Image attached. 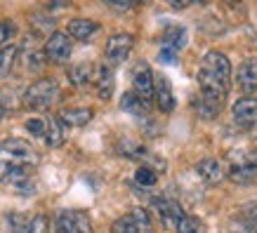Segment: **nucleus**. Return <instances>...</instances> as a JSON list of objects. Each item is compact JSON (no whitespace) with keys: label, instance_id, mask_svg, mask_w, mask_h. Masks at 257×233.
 <instances>
[{"label":"nucleus","instance_id":"obj_5","mask_svg":"<svg viewBox=\"0 0 257 233\" xmlns=\"http://www.w3.org/2000/svg\"><path fill=\"white\" fill-rule=\"evenodd\" d=\"M201 71L208 73V76H212V78H217L219 83H224V85L231 87V64H229V59H226L222 52L210 50L208 55L203 57Z\"/></svg>","mask_w":257,"mask_h":233},{"label":"nucleus","instance_id":"obj_23","mask_svg":"<svg viewBox=\"0 0 257 233\" xmlns=\"http://www.w3.org/2000/svg\"><path fill=\"white\" fill-rule=\"evenodd\" d=\"M177 233H205V226H203V221L198 217H189V214H184L182 217V221H179L177 226Z\"/></svg>","mask_w":257,"mask_h":233},{"label":"nucleus","instance_id":"obj_10","mask_svg":"<svg viewBox=\"0 0 257 233\" xmlns=\"http://www.w3.org/2000/svg\"><path fill=\"white\" fill-rule=\"evenodd\" d=\"M224 101H226V97H222V94L201 90L198 101H196V113H198L201 118H205V120H212V118L219 116V111H222V106H224Z\"/></svg>","mask_w":257,"mask_h":233},{"label":"nucleus","instance_id":"obj_2","mask_svg":"<svg viewBox=\"0 0 257 233\" xmlns=\"http://www.w3.org/2000/svg\"><path fill=\"white\" fill-rule=\"evenodd\" d=\"M57 94H59V85L52 78H40L33 85H29V90L24 92V104L33 111H45L55 104Z\"/></svg>","mask_w":257,"mask_h":233},{"label":"nucleus","instance_id":"obj_6","mask_svg":"<svg viewBox=\"0 0 257 233\" xmlns=\"http://www.w3.org/2000/svg\"><path fill=\"white\" fill-rule=\"evenodd\" d=\"M135 47V38L130 33H113L109 40H106V62L109 64H123Z\"/></svg>","mask_w":257,"mask_h":233},{"label":"nucleus","instance_id":"obj_1","mask_svg":"<svg viewBox=\"0 0 257 233\" xmlns=\"http://www.w3.org/2000/svg\"><path fill=\"white\" fill-rule=\"evenodd\" d=\"M38 165V153L26 139L0 141V184L15 188L31 186L33 172Z\"/></svg>","mask_w":257,"mask_h":233},{"label":"nucleus","instance_id":"obj_19","mask_svg":"<svg viewBox=\"0 0 257 233\" xmlns=\"http://www.w3.org/2000/svg\"><path fill=\"white\" fill-rule=\"evenodd\" d=\"M184 45H187V29L184 26H168L163 31V47L179 52Z\"/></svg>","mask_w":257,"mask_h":233},{"label":"nucleus","instance_id":"obj_29","mask_svg":"<svg viewBox=\"0 0 257 233\" xmlns=\"http://www.w3.org/2000/svg\"><path fill=\"white\" fill-rule=\"evenodd\" d=\"M31 217H26V214H10V226H12V233H24L26 231V226H29Z\"/></svg>","mask_w":257,"mask_h":233},{"label":"nucleus","instance_id":"obj_7","mask_svg":"<svg viewBox=\"0 0 257 233\" xmlns=\"http://www.w3.org/2000/svg\"><path fill=\"white\" fill-rule=\"evenodd\" d=\"M45 59H50L52 64H64L69 62L71 57V38L62 31H55L45 43V50H43Z\"/></svg>","mask_w":257,"mask_h":233},{"label":"nucleus","instance_id":"obj_32","mask_svg":"<svg viewBox=\"0 0 257 233\" xmlns=\"http://www.w3.org/2000/svg\"><path fill=\"white\" fill-rule=\"evenodd\" d=\"M3 118H5V106L0 104V120H3Z\"/></svg>","mask_w":257,"mask_h":233},{"label":"nucleus","instance_id":"obj_11","mask_svg":"<svg viewBox=\"0 0 257 233\" xmlns=\"http://www.w3.org/2000/svg\"><path fill=\"white\" fill-rule=\"evenodd\" d=\"M236 85L241 87V92H245L248 97L252 92H257V57H248L238 66V71H236Z\"/></svg>","mask_w":257,"mask_h":233},{"label":"nucleus","instance_id":"obj_31","mask_svg":"<svg viewBox=\"0 0 257 233\" xmlns=\"http://www.w3.org/2000/svg\"><path fill=\"white\" fill-rule=\"evenodd\" d=\"M111 10H118V12H127V10L135 8V3H109Z\"/></svg>","mask_w":257,"mask_h":233},{"label":"nucleus","instance_id":"obj_24","mask_svg":"<svg viewBox=\"0 0 257 233\" xmlns=\"http://www.w3.org/2000/svg\"><path fill=\"white\" fill-rule=\"evenodd\" d=\"M17 59V47L15 45H8L3 52H0V76H8L12 64Z\"/></svg>","mask_w":257,"mask_h":233},{"label":"nucleus","instance_id":"obj_22","mask_svg":"<svg viewBox=\"0 0 257 233\" xmlns=\"http://www.w3.org/2000/svg\"><path fill=\"white\" fill-rule=\"evenodd\" d=\"M158 181V172L154 170V167H149V165H142V167H137V172H135V184L142 188H151L156 186Z\"/></svg>","mask_w":257,"mask_h":233},{"label":"nucleus","instance_id":"obj_12","mask_svg":"<svg viewBox=\"0 0 257 233\" xmlns=\"http://www.w3.org/2000/svg\"><path fill=\"white\" fill-rule=\"evenodd\" d=\"M154 207H156L163 226H168V228L177 226L179 221H182V217H184L182 205H179L177 200H170V198H156V200H154Z\"/></svg>","mask_w":257,"mask_h":233},{"label":"nucleus","instance_id":"obj_15","mask_svg":"<svg viewBox=\"0 0 257 233\" xmlns=\"http://www.w3.org/2000/svg\"><path fill=\"white\" fill-rule=\"evenodd\" d=\"M99 31V24L92 19H71L69 22V38L73 40H90Z\"/></svg>","mask_w":257,"mask_h":233},{"label":"nucleus","instance_id":"obj_16","mask_svg":"<svg viewBox=\"0 0 257 233\" xmlns=\"http://www.w3.org/2000/svg\"><path fill=\"white\" fill-rule=\"evenodd\" d=\"M196 172H198V177H201L203 181H208V184H217V181H222V177H224L222 165H219L215 158H203V160H198V163H196Z\"/></svg>","mask_w":257,"mask_h":233},{"label":"nucleus","instance_id":"obj_9","mask_svg":"<svg viewBox=\"0 0 257 233\" xmlns=\"http://www.w3.org/2000/svg\"><path fill=\"white\" fill-rule=\"evenodd\" d=\"M133 92L140 97V99L149 101L151 97H154V73H151V69H149V64L140 62L137 66H135L133 71Z\"/></svg>","mask_w":257,"mask_h":233},{"label":"nucleus","instance_id":"obj_8","mask_svg":"<svg viewBox=\"0 0 257 233\" xmlns=\"http://www.w3.org/2000/svg\"><path fill=\"white\" fill-rule=\"evenodd\" d=\"M231 116L234 123L241 130H252L257 125V99L255 97H243L231 106Z\"/></svg>","mask_w":257,"mask_h":233},{"label":"nucleus","instance_id":"obj_25","mask_svg":"<svg viewBox=\"0 0 257 233\" xmlns=\"http://www.w3.org/2000/svg\"><path fill=\"white\" fill-rule=\"evenodd\" d=\"M26 130L33 134V137H45V132H47V118H43V116H38V118H29L26 120Z\"/></svg>","mask_w":257,"mask_h":233},{"label":"nucleus","instance_id":"obj_27","mask_svg":"<svg viewBox=\"0 0 257 233\" xmlns=\"http://www.w3.org/2000/svg\"><path fill=\"white\" fill-rule=\"evenodd\" d=\"M243 221L252 233H257V202H248V207L243 210Z\"/></svg>","mask_w":257,"mask_h":233},{"label":"nucleus","instance_id":"obj_3","mask_svg":"<svg viewBox=\"0 0 257 233\" xmlns=\"http://www.w3.org/2000/svg\"><path fill=\"white\" fill-rule=\"evenodd\" d=\"M55 231L57 233H92V224H90V217L85 212L62 210L57 212Z\"/></svg>","mask_w":257,"mask_h":233},{"label":"nucleus","instance_id":"obj_26","mask_svg":"<svg viewBox=\"0 0 257 233\" xmlns=\"http://www.w3.org/2000/svg\"><path fill=\"white\" fill-rule=\"evenodd\" d=\"M47 228H50V221H47L45 214H36V217H31L24 233H47Z\"/></svg>","mask_w":257,"mask_h":233},{"label":"nucleus","instance_id":"obj_20","mask_svg":"<svg viewBox=\"0 0 257 233\" xmlns=\"http://www.w3.org/2000/svg\"><path fill=\"white\" fill-rule=\"evenodd\" d=\"M64 139H66V134H64V125L59 118H47V132L45 137H43V141H45L50 148H57L62 146Z\"/></svg>","mask_w":257,"mask_h":233},{"label":"nucleus","instance_id":"obj_28","mask_svg":"<svg viewBox=\"0 0 257 233\" xmlns=\"http://www.w3.org/2000/svg\"><path fill=\"white\" fill-rule=\"evenodd\" d=\"M17 36V26L12 22H0V45H8Z\"/></svg>","mask_w":257,"mask_h":233},{"label":"nucleus","instance_id":"obj_21","mask_svg":"<svg viewBox=\"0 0 257 233\" xmlns=\"http://www.w3.org/2000/svg\"><path fill=\"white\" fill-rule=\"evenodd\" d=\"M90 78H92V64L90 62H80L76 66H71L69 69V80L73 85H87L90 83Z\"/></svg>","mask_w":257,"mask_h":233},{"label":"nucleus","instance_id":"obj_18","mask_svg":"<svg viewBox=\"0 0 257 233\" xmlns=\"http://www.w3.org/2000/svg\"><path fill=\"white\" fill-rule=\"evenodd\" d=\"M120 111L130 113V116H137V118H144L149 113V104L144 99H140L135 92H125L123 99H120Z\"/></svg>","mask_w":257,"mask_h":233},{"label":"nucleus","instance_id":"obj_13","mask_svg":"<svg viewBox=\"0 0 257 233\" xmlns=\"http://www.w3.org/2000/svg\"><path fill=\"white\" fill-rule=\"evenodd\" d=\"M154 94H156V104L163 113H172L175 111V94H172L170 80L165 76H158L154 80Z\"/></svg>","mask_w":257,"mask_h":233},{"label":"nucleus","instance_id":"obj_30","mask_svg":"<svg viewBox=\"0 0 257 233\" xmlns=\"http://www.w3.org/2000/svg\"><path fill=\"white\" fill-rule=\"evenodd\" d=\"M158 62L175 64V62H177V52H175V50H170V47H163V50H161V55H158Z\"/></svg>","mask_w":257,"mask_h":233},{"label":"nucleus","instance_id":"obj_4","mask_svg":"<svg viewBox=\"0 0 257 233\" xmlns=\"http://www.w3.org/2000/svg\"><path fill=\"white\" fill-rule=\"evenodd\" d=\"M113 233H154V226H151V217H149L147 210H133L130 214L116 219L113 226H111Z\"/></svg>","mask_w":257,"mask_h":233},{"label":"nucleus","instance_id":"obj_17","mask_svg":"<svg viewBox=\"0 0 257 233\" xmlns=\"http://www.w3.org/2000/svg\"><path fill=\"white\" fill-rule=\"evenodd\" d=\"M59 120L64 127H85L92 120V109H64Z\"/></svg>","mask_w":257,"mask_h":233},{"label":"nucleus","instance_id":"obj_14","mask_svg":"<svg viewBox=\"0 0 257 233\" xmlns=\"http://www.w3.org/2000/svg\"><path fill=\"white\" fill-rule=\"evenodd\" d=\"M116 92V76H113V69L109 64H101L97 69V94L99 99H111V94Z\"/></svg>","mask_w":257,"mask_h":233}]
</instances>
